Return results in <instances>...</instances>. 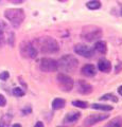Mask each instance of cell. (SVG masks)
Masks as SVG:
<instances>
[{
	"instance_id": "obj_27",
	"label": "cell",
	"mask_w": 122,
	"mask_h": 127,
	"mask_svg": "<svg viewBox=\"0 0 122 127\" xmlns=\"http://www.w3.org/2000/svg\"><path fill=\"white\" fill-rule=\"evenodd\" d=\"M5 23L4 22H2L1 20H0V33H4V30H5Z\"/></svg>"
},
{
	"instance_id": "obj_25",
	"label": "cell",
	"mask_w": 122,
	"mask_h": 127,
	"mask_svg": "<svg viewBox=\"0 0 122 127\" xmlns=\"http://www.w3.org/2000/svg\"><path fill=\"white\" fill-rule=\"evenodd\" d=\"M5 104H6V100H5V97L3 96L2 94H0V107L5 106Z\"/></svg>"
},
{
	"instance_id": "obj_31",
	"label": "cell",
	"mask_w": 122,
	"mask_h": 127,
	"mask_svg": "<svg viewBox=\"0 0 122 127\" xmlns=\"http://www.w3.org/2000/svg\"><path fill=\"white\" fill-rule=\"evenodd\" d=\"M14 127H20V125H19V124H15V125H13Z\"/></svg>"
},
{
	"instance_id": "obj_18",
	"label": "cell",
	"mask_w": 122,
	"mask_h": 127,
	"mask_svg": "<svg viewBox=\"0 0 122 127\" xmlns=\"http://www.w3.org/2000/svg\"><path fill=\"white\" fill-rule=\"evenodd\" d=\"M102 4L101 1H99V0H91V1H88L86 3V7L89 10H99Z\"/></svg>"
},
{
	"instance_id": "obj_33",
	"label": "cell",
	"mask_w": 122,
	"mask_h": 127,
	"mask_svg": "<svg viewBox=\"0 0 122 127\" xmlns=\"http://www.w3.org/2000/svg\"><path fill=\"white\" fill-rule=\"evenodd\" d=\"M121 15H122V9H121Z\"/></svg>"
},
{
	"instance_id": "obj_8",
	"label": "cell",
	"mask_w": 122,
	"mask_h": 127,
	"mask_svg": "<svg viewBox=\"0 0 122 127\" xmlns=\"http://www.w3.org/2000/svg\"><path fill=\"white\" fill-rule=\"evenodd\" d=\"M74 52L85 58H92L94 55V50L83 43H78L74 46Z\"/></svg>"
},
{
	"instance_id": "obj_24",
	"label": "cell",
	"mask_w": 122,
	"mask_h": 127,
	"mask_svg": "<svg viewBox=\"0 0 122 127\" xmlns=\"http://www.w3.org/2000/svg\"><path fill=\"white\" fill-rule=\"evenodd\" d=\"M15 36H14V33H11L9 34V43H10V46H14V41H15V38H14Z\"/></svg>"
},
{
	"instance_id": "obj_26",
	"label": "cell",
	"mask_w": 122,
	"mask_h": 127,
	"mask_svg": "<svg viewBox=\"0 0 122 127\" xmlns=\"http://www.w3.org/2000/svg\"><path fill=\"white\" fill-rule=\"evenodd\" d=\"M5 42V38H4V33H0V47H2Z\"/></svg>"
},
{
	"instance_id": "obj_4",
	"label": "cell",
	"mask_w": 122,
	"mask_h": 127,
	"mask_svg": "<svg viewBox=\"0 0 122 127\" xmlns=\"http://www.w3.org/2000/svg\"><path fill=\"white\" fill-rule=\"evenodd\" d=\"M102 29L97 26H93V25H88V26H85L82 28V31H81V38H83L84 40L88 41V42H91L94 40H98L102 37Z\"/></svg>"
},
{
	"instance_id": "obj_13",
	"label": "cell",
	"mask_w": 122,
	"mask_h": 127,
	"mask_svg": "<svg viewBox=\"0 0 122 127\" xmlns=\"http://www.w3.org/2000/svg\"><path fill=\"white\" fill-rule=\"evenodd\" d=\"M98 69L103 73H108L112 70V64L107 59H101L98 63Z\"/></svg>"
},
{
	"instance_id": "obj_15",
	"label": "cell",
	"mask_w": 122,
	"mask_h": 127,
	"mask_svg": "<svg viewBox=\"0 0 122 127\" xmlns=\"http://www.w3.org/2000/svg\"><path fill=\"white\" fill-rule=\"evenodd\" d=\"M12 119H13L12 114H10V113L3 114V116L1 117V119H0V127H7V126H10L11 123H12Z\"/></svg>"
},
{
	"instance_id": "obj_21",
	"label": "cell",
	"mask_w": 122,
	"mask_h": 127,
	"mask_svg": "<svg viewBox=\"0 0 122 127\" xmlns=\"http://www.w3.org/2000/svg\"><path fill=\"white\" fill-rule=\"evenodd\" d=\"M102 101H107V100H109V101H112V102H118V98H117V96H115L114 94H112V93H108V94H105V95H103L102 97H100Z\"/></svg>"
},
{
	"instance_id": "obj_17",
	"label": "cell",
	"mask_w": 122,
	"mask_h": 127,
	"mask_svg": "<svg viewBox=\"0 0 122 127\" xmlns=\"http://www.w3.org/2000/svg\"><path fill=\"white\" fill-rule=\"evenodd\" d=\"M106 127H121L122 126V117H117L106 123Z\"/></svg>"
},
{
	"instance_id": "obj_20",
	"label": "cell",
	"mask_w": 122,
	"mask_h": 127,
	"mask_svg": "<svg viewBox=\"0 0 122 127\" xmlns=\"http://www.w3.org/2000/svg\"><path fill=\"white\" fill-rule=\"evenodd\" d=\"M72 105L78 107V108H82V109H85L88 107V104L84 101H73L72 102Z\"/></svg>"
},
{
	"instance_id": "obj_3",
	"label": "cell",
	"mask_w": 122,
	"mask_h": 127,
	"mask_svg": "<svg viewBox=\"0 0 122 127\" xmlns=\"http://www.w3.org/2000/svg\"><path fill=\"white\" fill-rule=\"evenodd\" d=\"M4 16L15 29L20 27L26 18L25 11L22 9H7L4 12Z\"/></svg>"
},
{
	"instance_id": "obj_30",
	"label": "cell",
	"mask_w": 122,
	"mask_h": 127,
	"mask_svg": "<svg viewBox=\"0 0 122 127\" xmlns=\"http://www.w3.org/2000/svg\"><path fill=\"white\" fill-rule=\"evenodd\" d=\"M118 92H119L120 95H122V85L119 87V88H118Z\"/></svg>"
},
{
	"instance_id": "obj_5",
	"label": "cell",
	"mask_w": 122,
	"mask_h": 127,
	"mask_svg": "<svg viewBox=\"0 0 122 127\" xmlns=\"http://www.w3.org/2000/svg\"><path fill=\"white\" fill-rule=\"evenodd\" d=\"M56 83L57 86L63 92H69L73 89L74 86V81L72 77H70L69 75L66 73H60L56 76Z\"/></svg>"
},
{
	"instance_id": "obj_16",
	"label": "cell",
	"mask_w": 122,
	"mask_h": 127,
	"mask_svg": "<svg viewBox=\"0 0 122 127\" xmlns=\"http://www.w3.org/2000/svg\"><path fill=\"white\" fill-rule=\"evenodd\" d=\"M66 105V101L64 98H55L53 100L52 102V108L54 110H60V109H63Z\"/></svg>"
},
{
	"instance_id": "obj_19",
	"label": "cell",
	"mask_w": 122,
	"mask_h": 127,
	"mask_svg": "<svg viewBox=\"0 0 122 127\" xmlns=\"http://www.w3.org/2000/svg\"><path fill=\"white\" fill-rule=\"evenodd\" d=\"M92 109H98V110H104V111H111L113 110V107L109 105H103V104H91L90 105Z\"/></svg>"
},
{
	"instance_id": "obj_23",
	"label": "cell",
	"mask_w": 122,
	"mask_h": 127,
	"mask_svg": "<svg viewBox=\"0 0 122 127\" xmlns=\"http://www.w3.org/2000/svg\"><path fill=\"white\" fill-rule=\"evenodd\" d=\"M9 76H10V74L7 71H4V72L0 73V79H2V81H6V79L9 78Z\"/></svg>"
},
{
	"instance_id": "obj_14",
	"label": "cell",
	"mask_w": 122,
	"mask_h": 127,
	"mask_svg": "<svg viewBox=\"0 0 122 127\" xmlns=\"http://www.w3.org/2000/svg\"><path fill=\"white\" fill-rule=\"evenodd\" d=\"M94 50L100 54H103V55L106 54V52H107V46H106V42L102 41V40L97 41L96 45H94Z\"/></svg>"
},
{
	"instance_id": "obj_28",
	"label": "cell",
	"mask_w": 122,
	"mask_h": 127,
	"mask_svg": "<svg viewBox=\"0 0 122 127\" xmlns=\"http://www.w3.org/2000/svg\"><path fill=\"white\" fill-rule=\"evenodd\" d=\"M9 2L11 3H14V4H20V3H22L25 0H7Z\"/></svg>"
},
{
	"instance_id": "obj_22",
	"label": "cell",
	"mask_w": 122,
	"mask_h": 127,
	"mask_svg": "<svg viewBox=\"0 0 122 127\" xmlns=\"http://www.w3.org/2000/svg\"><path fill=\"white\" fill-rule=\"evenodd\" d=\"M13 94L15 96H22V95H25V91H23L21 88H14L13 89Z\"/></svg>"
},
{
	"instance_id": "obj_7",
	"label": "cell",
	"mask_w": 122,
	"mask_h": 127,
	"mask_svg": "<svg viewBox=\"0 0 122 127\" xmlns=\"http://www.w3.org/2000/svg\"><path fill=\"white\" fill-rule=\"evenodd\" d=\"M37 64L39 70H41L42 72H54V71L58 69L57 61L53 58H48V57L41 58Z\"/></svg>"
},
{
	"instance_id": "obj_32",
	"label": "cell",
	"mask_w": 122,
	"mask_h": 127,
	"mask_svg": "<svg viewBox=\"0 0 122 127\" xmlns=\"http://www.w3.org/2000/svg\"><path fill=\"white\" fill-rule=\"evenodd\" d=\"M58 1H61V2H65V1H67V0H58Z\"/></svg>"
},
{
	"instance_id": "obj_2",
	"label": "cell",
	"mask_w": 122,
	"mask_h": 127,
	"mask_svg": "<svg viewBox=\"0 0 122 127\" xmlns=\"http://www.w3.org/2000/svg\"><path fill=\"white\" fill-rule=\"evenodd\" d=\"M57 64H58V69H61L63 72L71 73L77 70L78 66H79V61L73 55L66 54L60 58V61L57 62Z\"/></svg>"
},
{
	"instance_id": "obj_29",
	"label": "cell",
	"mask_w": 122,
	"mask_h": 127,
	"mask_svg": "<svg viewBox=\"0 0 122 127\" xmlns=\"http://www.w3.org/2000/svg\"><path fill=\"white\" fill-rule=\"evenodd\" d=\"M44 126V124H42L41 122H37L36 124H35V127H42Z\"/></svg>"
},
{
	"instance_id": "obj_9",
	"label": "cell",
	"mask_w": 122,
	"mask_h": 127,
	"mask_svg": "<svg viewBox=\"0 0 122 127\" xmlns=\"http://www.w3.org/2000/svg\"><path fill=\"white\" fill-rule=\"evenodd\" d=\"M109 117V114H105V113H99V114H91V116L87 117L83 122L84 126H92L97 123H99L101 121L106 120Z\"/></svg>"
},
{
	"instance_id": "obj_1",
	"label": "cell",
	"mask_w": 122,
	"mask_h": 127,
	"mask_svg": "<svg viewBox=\"0 0 122 127\" xmlns=\"http://www.w3.org/2000/svg\"><path fill=\"white\" fill-rule=\"evenodd\" d=\"M32 43L37 50V52H41L42 54H54L60 51V43L57 42L56 39L50 36L36 38L32 41Z\"/></svg>"
},
{
	"instance_id": "obj_10",
	"label": "cell",
	"mask_w": 122,
	"mask_h": 127,
	"mask_svg": "<svg viewBox=\"0 0 122 127\" xmlns=\"http://www.w3.org/2000/svg\"><path fill=\"white\" fill-rule=\"evenodd\" d=\"M77 90L81 94H89L92 92V86L84 81H79L77 83Z\"/></svg>"
},
{
	"instance_id": "obj_11",
	"label": "cell",
	"mask_w": 122,
	"mask_h": 127,
	"mask_svg": "<svg viewBox=\"0 0 122 127\" xmlns=\"http://www.w3.org/2000/svg\"><path fill=\"white\" fill-rule=\"evenodd\" d=\"M81 73L86 77H92L97 74V69L93 65L88 64V65H85L83 68L81 69Z\"/></svg>"
},
{
	"instance_id": "obj_12",
	"label": "cell",
	"mask_w": 122,
	"mask_h": 127,
	"mask_svg": "<svg viewBox=\"0 0 122 127\" xmlns=\"http://www.w3.org/2000/svg\"><path fill=\"white\" fill-rule=\"evenodd\" d=\"M81 118V113L79 111H73V112H69L64 119V124H74L79 121Z\"/></svg>"
},
{
	"instance_id": "obj_6",
	"label": "cell",
	"mask_w": 122,
	"mask_h": 127,
	"mask_svg": "<svg viewBox=\"0 0 122 127\" xmlns=\"http://www.w3.org/2000/svg\"><path fill=\"white\" fill-rule=\"evenodd\" d=\"M19 52L23 58L27 59H34L37 56V50L35 49L32 41H22L19 46Z\"/></svg>"
}]
</instances>
